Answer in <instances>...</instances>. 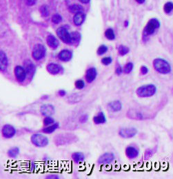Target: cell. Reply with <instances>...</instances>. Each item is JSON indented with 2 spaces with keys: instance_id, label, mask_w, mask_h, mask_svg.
I'll return each mask as SVG.
<instances>
[{
  "instance_id": "6da1fadb",
  "label": "cell",
  "mask_w": 173,
  "mask_h": 179,
  "mask_svg": "<svg viewBox=\"0 0 173 179\" xmlns=\"http://www.w3.org/2000/svg\"><path fill=\"white\" fill-rule=\"evenodd\" d=\"M157 93V87L154 84H147L139 87L136 90L137 96L140 98H148L153 96Z\"/></svg>"
},
{
  "instance_id": "7a4b0ae2",
  "label": "cell",
  "mask_w": 173,
  "mask_h": 179,
  "mask_svg": "<svg viewBox=\"0 0 173 179\" xmlns=\"http://www.w3.org/2000/svg\"><path fill=\"white\" fill-rule=\"evenodd\" d=\"M154 70L162 75H167L171 72V66L166 60L164 59H156L153 61Z\"/></svg>"
},
{
  "instance_id": "3957f363",
  "label": "cell",
  "mask_w": 173,
  "mask_h": 179,
  "mask_svg": "<svg viewBox=\"0 0 173 179\" xmlns=\"http://www.w3.org/2000/svg\"><path fill=\"white\" fill-rule=\"evenodd\" d=\"M30 140L35 146L37 147H45L49 143L48 137L42 134H34L30 137Z\"/></svg>"
},
{
  "instance_id": "277c9868",
  "label": "cell",
  "mask_w": 173,
  "mask_h": 179,
  "mask_svg": "<svg viewBox=\"0 0 173 179\" xmlns=\"http://www.w3.org/2000/svg\"><path fill=\"white\" fill-rule=\"evenodd\" d=\"M160 27V23L158 19H151L150 21L148 22L146 26H145L143 32V35L145 37H148V36L152 35L154 34V32L156 31L157 29H159Z\"/></svg>"
},
{
  "instance_id": "5b68a950",
  "label": "cell",
  "mask_w": 173,
  "mask_h": 179,
  "mask_svg": "<svg viewBox=\"0 0 173 179\" xmlns=\"http://www.w3.org/2000/svg\"><path fill=\"white\" fill-rule=\"evenodd\" d=\"M77 139L75 135L70 134H63L55 137V144L58 145H63L71 144L72 143L77 141Z\"/></svg>"
},
{
  "instance_id": "8992f818",
  "label": "cell",
  "mask_w": 173,
  "mask_h": 179,
  "mask_svg": "<svg viewBox=\"0 0 173 179\" xmlns=\"http://www.w3.org/2000/svg\"><path fill=\"white\" fill-rule=\"evenodd\" d=\"M46 53V50L44 46L40 44V43H37L35 46L32 55L35 60L39 61L45 57Z\"/></svg>"
},
{
  "instance_id": "52a82bcc",
  "label": "cell",
  "mask_w": 173,
  "mask_h": 179,
  "mask_svg": "<svg viewBox=\"0 0 173 179\" xmlns=\"http://www.w3.org/2000/svg\"><path fill=\"white\" fill-rule=\"evenodd\" d=\"M17 130L15 127L11 124L4 125L2 129V134L4 138L10 139L13 138L16 134Z\"/></svg>"
},
{
  "instance_id": "ba28073f",
  "label": "cell",
  "mask_w": 173,
  "mask_h": 179,
  "mask_svg": "<svg viewBox=\"0 0 173 179\" xmlns=\"http://www.w3.org/2000/svg\"><path fill=\"white\" fill-rule=\"evenodd\" d=\"M57 35L58 37L62 41L63 43L66 44H70L71 43V37L70 34L68 32L66 29L63 27H59L57 30Z\"/></svg>"
},
{
  "instance_id": "9c48e42d",
  "label": "cell",
  "mask_w": 173,
  "mask_h": 179,
  "mask_svg": "<svg viewBox=\"0 0 173 179\" xmlns=\"http://www.w3.org/2000/svg\"><path fill=\"white\" fill-rule=\"evenodd\" d=\"M14 73L17 81H18V82L22 83L26 80V79L27 77V74L24 68H23L22 66H16V67L15 68Z\"/></svg>"
},
{
  "instance_id": "30bf717a",
  "label": "cell",
  "mask_w": 173,
  "mask_h": 179,
  "mask_svg": "<svg viewBox=\"0 0 173 179\" xmlns=\"http://www.w3.org/2000/svg\"><path fill=\"white\" fill-rule=\"evenodd\" d=\"M137 134V130L134 127L123 128L119 131V134L124 139H131Z\"/></svg>"
},
{
  "instance_id": "8fae6325",
  "label": "cell",
  "mask_w": 173,
  "mask_h": 179,
  "mask_svg": "<svg viewBox=\"0 0 173 179\" xmlns=\"http://www.w3.org/2000/svg\"><path fill=\"white\" fill-rule=\"evenodd\" d=\"M114 155L113 153H104L99 157L97 163L100 165H108L114 160Z\"/></svg>"
},
{
  "instance_id": "7c38bea8",
  "label": "cell",
  "mask_w": 173,
  "mask_h": 179,
  "mask_svg": "<svg viewBox=\"0 0 173 179\" xmlns=\"http://www.w3.org/2000/svg\"><path fill=\"white\" fill-rule=\"evenodd\" d=\"M55 112V107L52 104H44L40 107V112L43 116L50 117L54 114Z\"/></svg>"
},
{
  "instance_id": "4fadbf2b",
  "label": "cell",
  "mask_w": 173,
  "mask_h": 179,
  "mask_svg": "<svg viewBox=\"0 0 173 179\" xmlns=\"http://www.w3.org/2000/svg\"><path fill=\"white\" fill-rule=\"evenodd\" d=\"M24 69L26 72L27 75H29L30 78H32L35 73V66L30 60H26L24 63Z\"/></svg>"
},
{
  "instance_id": "5bb4252c",
  "label": "cell",
  "mask_w": 173,
  "mask_h": 179,
  "mask_svg": "<svg viewBox=\"0 0 173 179\" xmlns=\"http://www.w3.org/2000/svg\"><path fill=\"white\" fill-rule=\"evenodd\" d=\"M97 75V72L95 68H90L86 71V73L85 78L86 81L89 83H92L93 81L95 80Z\"/></svg>"
},
{
  "instance_id": "9a60e30c",
  "label": "cell",
  "mask_w": 173,
  "mask_h": 179,
  "mask_svg": "<svg viewBox=\"0 0 173 179\" xmlns=\"http://www.w3.org/2000/svg\"><path fill=\"white\" fill-rule=\"evenodd\" d=\"M47 71L51 75H57L59 74L61 71L62 70V66L59 64H57V63H50L49 64L47 65Z\"/></svg>"
},
{
  "instance_id": "2e32d148",
  "label": "cell",
  "mask_w": 173,
  "mask_h": 179,
  "mask_svg": "<svg viewBox=\"0 0 173 179\" xmlns=\"http://www.w3.org/2000/svg\"><path fill=\"white\" fill-rule=\"evenodd\" d=\"M126 155L129 159L133 160L139 156V151L133 146H128L126 149Z\"/></svg>"
},
{
  "instance_id": "e0dca14e",
  "label": "cell",
  "mask_w": 173,
  "mask_h": 179,
  "mask_svg": "<svg viewBox=\"0 0 173 179\" xmlns=\"http://www.w3.org/2000/svg\"><path fill=\"white\" fill-rule=\"evenodd\" d=\"M46 43L48 46L52 49H56L59 46V42L54 35H49L46 38Z\"/></svg>"
},
{
  "instance_id": "ac0fdd59",
  "label": "cell",
  "mask_w": 173,
  "mask_h": 179,
  "mask_svg": "<svg viewBox=\"0 0 173 179\" xmlns=\"http://www.w3.org/2000/svg\"><path fill=\"white\" fill-rule=\"evenodd\" d=\"M108 108L109 109V110L113 112L121 111L122 109L121 102L119 100L111 101L108 104Z\"/></svg>"
},
{
  "instance_id": "d6986e66",
  "label": "cell",
  "mask_w": 173,
  "mask_h": 179,
  "mask_svg": "<svg viewBox=\"0 0 173 179\" xmlns=\"http://www.w3.org/2000/svg\"><path fill=\"white\" fill-rule=\"evenodd\" d=\"M58 57L61 61L66 62V61H69L72 59L73 52L69 50H63L59 53Z\"/></svg>"
},
{
  "instance_id": "ffe728a7",
  "label": "cell",
  "mask_w": 173,
  "mask_h": 179,
  "mask_svg": "<svg viewBox=\"0 0 173 179\" xmlns=\"http://www.w3.org/2000/svg\"><path fill=\"white\" fill-rule=\"evenodd\" d=\"M8 68V58L4 51L0 50V71L4 72Z\"/></svg>"
},
{
  "instance_id": "44dd1931",
  "label": "cell",
  "mask_w": 173,
  "mask_h": 179,
  "mask_svg": "<svg viewBox=\"0 0 173 179\" xmlns=\"http://www.w3.org/2000/svg\"><path fill=\"white\" fill-rule=\"evenodd\" d=\"M93 121L97 125L103 124L106 122V118L103 112H100L99 113L93 117Z\"/></svg>"
},
{
  "instance_id": "7402d4cb",
  "label": "cell",
  "mask_w": 173,
  "mask_h": 179,
  "mask_svg": "<svg viewBox=\"0 0 173 179\" xmlns=\"http://www.w3.org/2000/svg\"><path fill=\"white\" fill-rule=\"evenodd\" d=\"M86 18V15L84 13H83L82 12H77L75 15L74 16L73 20H74V23L76 25H81L84 22Z\"/></svg>"
},
{
  "instance_id": "603a6c76",
  "label": "cell",
  "mask_w": 173,
  "mask_h": 179,
  "mask_svg": "<svg viewBox=\"0 0 173 179\" xmlns=\"http://www.w3.org/2000/svg\"><path fill=\"white\" fill-rule=\"evenodd\" d=\"M59 127V124L58 123H54L51 125L46 126L44 129L42 130V132L45 134H52L56 130H57Z\"/></svg>"
},
{
  "instance_id": "cb8c5ba5",
  "label": "cell",
  "mask_w": 173,
  "mask_h": 179,
  "mask_svg": "<svg viewBox=\"0 0 173 179\" xmlns=\"http://www.w3.org/2000/svg\"><path fill=\"white\" fill-rule=\"evenodd\" d=\"M20 150L18 147H12L7 151V155L11 158H16L19 154Z\"/></svg>"
},
{
  "instance_id": "d4e9b609",
  "label": "cell",
  "mask_w": 173,
  "mask_h": 179,
  "mask_svg": "<svg viewBox=\"0 0 173 179\" xmlns=\"http://www.w3.org/2000/svg\"><path fill=\"white\" fill-rule=\"evenodd\" d=\"M74 162L76 163H80L85 160V156L81 152H75L72 155Z\"/></svg>"
},
{
  "instance_id": "484cf974",
  "label": "cell",
  "mask_w": 173,
  "mask_h": 179,
  "mask_svg": "<svg viewBox=\"0 0 173 179\" xmlns=\"http://www.w3.org/2000/svg\"><path fill=\"white\" fill-rule=\"evenodd\" d=\"M71 43L70 44H79L81 40V35L78 32H73L70 34Z\"/></svg>"
},
{
  "instance_id": "4316f807",
  "label": "cell",
  "mask_w": 173,
  "mask_h": 179,
  "mask_svg": "<svg viewBox=\"0 0 173 179\" xmlns=\"http://www.w3.org/2000/svg\"><path fill=\"white\" fill-rule=\"evenodd\" d=\"M69 11L72 12V13H77V12H82L83 11V7L81 5L79 4H73L71 5L69 7Z\"/></svg>"
},
{
  "instance_id": "83f0119b",
  "label": "cell",
  "mask_w": 173,
  "mask_h": 179,
  "mask_svg": "<svg viewBox=\"0 0 173 179\" xmlns=\"http://www.w3.org/2000/svg\"><path fill=\"white\" fill-rule=\"evenodd\" d=\"M105 37L108 40H114L115 39V35H114V30L112 29H108L106 30Z\"/></svg>"
},
{
  "instance_id": "f1b7e54d",
  "label": "cell",
  "mask_w": 173,
  "mask_h": 179,
  "mask_svg": "<svg viewBox=\"0 0 173 179\" xmlns=\"http://www.w3.org/2000/svg\"><path fill=\"white\" fill-rule=\"evenodd\" d=\"M118 52L120 55L124 56L129 52V48L128 47L125 46L121 45L119 46L118 48Z\"/></svg>"
},
{
  "instance_id": "f546056e",
  "label": "cell",
  "mask_w": 173,
  "mask_h": 179,
  "mask_svg": "<svg viewBox=\"0 0 173 179\" xmlns=\"http://www.w3.org/2000/svg\"><path fill=\"white\" fill-rule=\"evenodd\" d=\"M133 67H134L133 63H131V62H129V63H127V64L125 66V67H124V72L126 74L131 73L133 70Z\"/></svg>"
},
{
  "instance_id": "4dcf8cb0",
  "label": "cell",
  "mask_w": 173,
  "mask_h": 179,
  "mask_svg": "<svg viewBox=\"0 0 173 179\" xmlns=\"http://www.w3.org/2000/svg\"><path fill=\"white\" fill-rule=\"evenodd\" d=\"M75 88L77 89L82 90L83 88H84L85 83L82 79H79V80H77L75 81Z\"/></svg>"
},
{
  "instance_id": "1f68e13d",
  "label": "cell",
  "mask_w": 173,
  "mask_h": 179,
  "mask_svg": "<svg viewBox=\"0 0 173 179\" xmlns=\"http://www.w3.org/2000/svg\"><path fill=\"white\" fill-rule=\"evenodd\" d=\"M62 21V17L59 14H55L53 15L52 17V22L55 24H59V23Z\"/></svg>"
},
{
  "instance_id": "d6a6232c",
  "label": "cell",
  "mask_w": 173,
  "mask_h": 179,
  "mask_svg": "<svg viewBox=\"0 0 173 179\" xmlns=\"http://www.w3.org/2000/svg\"><path fill=\"white\" fill-rule=\"evenodd\" d=\"M43 123H44V125H45V126H48V125L54 123L55 121L51 117H50V116L49 117H45Z\"/></svg>"
},
{
  "instance_id": "836d02e7",
  "label": "cell",
  "mask_w": 173,
  "mask_h": 179,
  "mask_svg": "<svg viewBox=\"0 0 173 179\" xmlns=\"http://www.w3.org/2000/svg\"><path fill=\"white\" fill-rule=\"evenodd\" d=\"M107 51H108V48H107V46H106L105 45H101L97 49V55H102L103 54H105Z\"/></svg>"
},
{
  "instance_id": "e575fe53",
  "label": "cell",
  "mask_w": 173,
  "mask_h": 179,
  "mask_svg": "<svg viewBox=\"0 0 173 179\" xmlns=\"http://www.w3.org/2000/svg\"><path fill=\"white\" fill-rule=\"evenodd\" d=\"M164 10L165 12H166V13H170V12H171L172 10V2H168V3L165 4Z\"/></svg>"
},
{
  "instance_id": "d590c367",
  "label": "cell",
  "mask_w": 173,
  "mask_h": 179,
  "mask_svg": "<svg viewBox=\"0 0 173 179\" xmlns=\"http://www.w3.org/2000/svg\"><path fill=\"white\" fill-rule=\"evenodd\" d=\"M112 61H113V59H112L111 57H106L103 58L102 59H101V63L105 66H108L112 63Z\"/></svg>"
},
{
  "instance_id": "8d00e7d4",
  "label": "cell",
  "mask_w": 173,
  "mask_h": 179,
  "mask_svg": "<svg viewBox=\"0 0 173 179\" xmlns=\"http://www.w3.org/2000/svg\"><path fill=\"white\" fill-rule=\"evenodd\" d=\"M41 12H42V15L43 16L46 17L48 15V11L47 8V6H43L42 8H41Z\"/></svg>"
},
{
  "instance_id": "74e56055",
  "label": "cell",
  "mask_w": 173,
  "mask_h": 179,
  "mask_svg": "<svg viewBox=\"0 0 173 179\" xmlns=\"http://www.w3.org/2000/svg\"><path fill=\"white\" fill-rule=\"evenodd\" d=\"M88 116L87 114L82 115V116L80 118V122L81 123H86L88 121Z\"/></svg>"
},
{
  "instance_id": "f35d334b",
  "label": "cell",
  "mask_w": 173,
  "mask_h": 179,
  "mask_svg": "<svg viewBox=\"0 0 173 179\" xmlns=\"http://www.w3.org/2000/svg\"><path fill=\"white\" fill-rule=\"evenodd\" d=\"M140 71H141V75H146V74H148V69L146 66H142L141 67V69H140Z\"/></svg>"
},
{
  "instance_id": "ab89813d",
  "label": "cell",
  "mask_w": 173,
  "mask_h": 179,
  "mask_svg": "<svg viewBox=\"0 0 173 179\" xmlns=\"http://www.w3.org/2000/svg\"><path fill=\"white\" fill-rule=\"evenodd\" d=\"M115 72H116V74H117V75H120L122 73H123V69H122L121 66L120 65L117 66Z\"/></svg>"
},
{
  "instance_id": "60d3db41",
  "label": "cell",
  "mask_w": 173,
  "mask_h": 179,
  "mask_svg": "<svg viewBox=\"0 0 173 179\" xmlns=\"http://www.w3.org/2000/svg\"><path fill=\"white\" fill-rule=\"evenodd\" d=\"M57 94L59 96L63 97L64 96L66 95V90H59L57 92Z\"/></svg>"
},
{
  "instance_id": "b9f144b4",
  "label": "cell",
  "mask_w": 173,
  "mask_h": 179,
  "mask_svg": "<svg viewBox=\"0 0 173 179\" xmlns=\"http://www.w3.org/2000/svg\"><path fill=\"white\" fill-rule=\"evenodd\" d=\"M25 1H26V4L30 6H33V5L37 2V0H25Z\"/></svg>"
},
{
  "instance_id": "7bdbcfd3",
  "label": "cell",
  "mask_w": 173,
  "mask_h": 179,
  "mask_svg": "<svg viewBox=\"0 0 173 179\" xmlns=\"http://www.w3.org/2000/svg\"><path fill=\"white\" fill-rule=\"evenodd\" d=\"M46 178H55V179H57L59 178L58 177V176L57 175H54V174H52V175H50V176H48Z\"/></svg>"
},
{
  "instance_id": "ee69618b",
  "label": "cell",
  "mask_w": 173,
  "mask_h": 179,
  "mask_svg": "<svg viewBox=\"0 0 173 179\" xmlns=\"http://www.w3.org/2000/svg\"><path fill=\"white\" fill-rule=\"evenodd\" d=\"M80 1L81 2H82V3H83V4H87L90 1V0H80Z\"/></svg>"
},
{
  "instance_id": "f6af8a7d",
  "label": "cell",
  "mask_w": 173,
  "mask_h": 179,
  "mask_svg": "<svg viewBox=\"0 0 173 179\" xmlns=\"http://www.w3.org/2000/svg\"><path fill=\"white\" fill-rule=\"evenodd\" d=\"M135 1L139 4H143L144 2H145V0H135Z\"/></svg>"
},
{
  "instance_id": "bcb514c9",
  "label": "cell",
  "mask_w": 173,
  "mask_h": 179,
  "mask_svg": "<svg viewBox=\"0 0 173 179\" xmlns=\"http://www.w3.org/2000/svg\"><path fill=\"white\" fill-rule=\"evenodd\" d=\"M128 25V22H127V21H126L125 22V26L126 27H127Z\"/></svg>"
}]
</instances>
